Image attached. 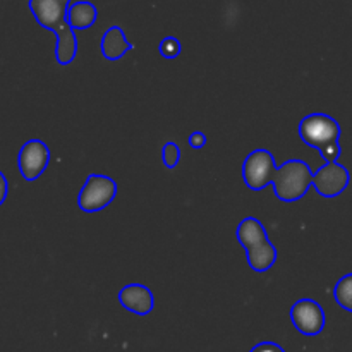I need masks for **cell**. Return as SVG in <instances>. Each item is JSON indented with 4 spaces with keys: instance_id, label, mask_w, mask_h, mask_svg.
<instances>
[{
    "instance_id": "obj_7",
    "label": "cell",
    "mask_w": 352,
    "mask_h": 352,
    "mask_svg": "<svg viewBox=\"0 0 352 352\" xmlns=\"http://www.w3.org/2000/svg\"><path fill=\"white\" fill-rule=\"evenodd\" d=\"M291 320L302 336H318L325 327V313L313 299H301L291 309Z\"/></svg>"
},
{
    "instance_id": "obj_2",
    "label": "cell",
    "mask_w": 352,
    "mask_h": 352,
    "mask_svg": "<svg viewBox=\"0 0 352 352\" xmlns=\"http://www.w3.org/2000/svg\"><path fill=\"white\" fill-rule=\"evenodd\" d=\"M69 2L71 0H30V9L36 23L57 34L55 57L60 65L71 64L78 54V40L67 21Z\"/></svg>"
},
{
    "instance_id": "obj_16",
    "label": "cell",
    "mask_w": 352,
    "mask_h": 352,
    "mask_svg": "<svg viewBox=\"0 0 352 352\" xmlns=\"http://www.w3.org/2000/svg\"><path fill=\"white\" fill-rule=\"evenodd\" d=\"M189 144L195 148H203L206 144V136L203 133H192L189 136Z\"/></svg>"
},
{
    "instance_id": "obj_11",
    "label": "cell",
    "mask_w": 352,
    "mask_h": 352,
    "mask_svg": "<svg viewBox=\"0 0 352 352\" xmlns=\"http://www.w3.org/2000/svg\"><path fill=\"white\" fill-rule=\"evenodd\" d=\"M96 7L91 2H78L69 7L67 21L72 30H88L96 21Z\"/></svg>"
},
{
    "instance_id": "obj_12",
    "label": "cell",
    "mask_w": 352,
    "mask_h": 352,
    "mask_svg": "<svg viewBox=\"0 0 352 352\" xmlns=\"http://www.w3.org/2000/svg\"><path fill=\"white\" fill-rule=\"evenodd\" d=\"M333 296H336V301L339 302V306L352 313V274L346 275L337 282Z\"/></svg>"
},
{
    "instance_id": "obj_5",
    "label": "cell",
    "mask_w": 352,
    "mask_h": 352,
    "mask_svg": "<svg viewBox=\"0 0 352 352\" xmlns=\"http://www.w3.org/2000/svg\"><path fill=\"white\" fill-rule=\"evenodd\" d=\"M117 195V184L107 175H89L82 186L78 198V206L86 213L100 212L113 201Z\"/></svg>"
},
{
    "instance_id": "obj_15",
    "label": "cell",
    "mask_w": 352,
    "mask_h": 352,
    "mask_svg": "<svg viewBox=\"0 0 352 352\" xmlns=\"http://www.w3.org/2000/svg\"><path fill=\"white\" fill-rule=\"evenodd\" d=\"M251 352H284L278 344H274V342H261L258 344V346H254Z\"/></svg>"
},
{
    "instance_id": "obj_4",
    "label": "cell",
    "mask_w": 352,
    "mask_h": 352,
    "mask_svg": "<svg viewBox=\"0 0 352 352\" xmlns=\"http://www.w3.org/2000/svg\"><path fill=\"white\" fill-rule=\"evenodd\" d=\"M237 239L248 253V263L254 272H265L277 261V250L268 241L267 230L260 220L244 219L237 227Z\"/></svg>"
},
{
    "instance_id": "obj_3",
    "label": "cell",
    "mask_w": 352,
    "mask_h": 352,
    "mask_svg": "<svg viewBox=\"0 0 352 352\" xmlns=\"http://www.w3.org/2000/svg\"><path fill=\"white\" fill-rule=\"evenodd\" d=\"M299 136L309 146L316 148L327 164H337L340 157V126L327 113H311L299 124Z\"/></svg>"
},
{
    "instance_id": "obj_10",
    "label": "cell",
    "mask_w": 352,
    "mask_h": 352,
    "mask_svg": "<svg viewBox=\"0 0 352 352\" xmlns=\"http://www.w3.org/2000/svg\"><path fill=\"white\" fill-rule=\"evenodd\" d=\"M133 50V43H129L124 34V31L119 26H112L105 31L102 38V54L109 60H119L120 57Z\"/></svg>"
},
{
    "instance_id": "obj_13",
    "label": "cell",
    "mask_w": 352,
    "mask_h": 352,
    "mask_svg": "<svg viewBox=\"0 0 352 352\" xmlns=\"http://www.w3.org/2000/svg\"><path fill=\"white\" fill-rule=\"evenodd\" d=\"M162 158H164V164L168 168H174L181 160V148L175 143H167L162 150Z\"/></svg>"
},
{
    "instance_id": "obj_6",
    "label": "cell",
    "mask_w": 352,
    "mask_h": 352,
    "mask_svg": "<svg viewBox=\"0 0 352 352\" xmlns=\"http://www.w3.org/2000/svg\"><path fill=\"white\" fill-rule=\"evenodd\" d=\"M50 162V150L47 144L40 140H31L21 148L17 165H19L21 175L26 181H36L47 168Z\"/></svg>"
},
{
    "instance_id": "obj_1",
    "label": "cell",
    "mask_w": 352,
    "mask_h": 352,
    "mask_svg": "<svg viewBox=\"0 0 352 352\" xmlns=\"http://www.w3.org/2000/svg\"><path fill=\"white\" fill-rule=\"evenodd\" d=\"M243 179L253 191L268 184L275 186V195L282 201H298L308 192L315 174L302 160H289L284 167H275L274 155L268 150H254L243 165Z\"/></svg>"
},
{
    "instance_id": "obj_9",
    "label": "cell",
    "mask_w": 352,
    "mask_h": 352,
    "mask_svg": "<svg viewBox=\"0 0 352 352\" xmlns=\"http://www.w3.org/2000/svg\"><path fill=\"white\" fill-rule=\"evenodd\" d=\"M119 302L127 311L140 316L150 315L155 306L153 294L150 292V289H146L141 284H131L124 287L119 292Z\"/></svg>"
},
{
    "instance_id": "obj_8",
    "label": "cell",
    "mask_w": 352,
    "mask_h": 352,
    "mask_svg": "<svg viewBox=\"0 0 352 352\" xmlns=\"http://www.w3.org/2000/svg\"><path fill=\"white\" fill-rule=\"evenodd\" d=\"M349 179V172L346 167L340 164H325L315 174L313 186L325 198H336L340 192L346 191Z\"/></svg>"
},
{
    "instance_id": "obj_14",
    "label": "cell",
    "mask_w": 352,
    "mask_h": 352,
    "mask_svg": "<svg viewBox=\"0 0 352 352\" xmlns=\"http://www.w3.org/2000/svg\"><path fill=\"white\" fill-rule=\"evenodd\" d=\"M160 54L167 58L177 57L181 54V45H179V41L175 38H165L160 43Z\"/></svg>"
},
{
    "instance_id": "obj_17",
    "label": "cell",
    "mask_w": 352,
    "mask_h": 352,
    "mask_svg": "<svg viewBox=\"0 0 352 352\" xmlns=\"http://www.w3.org/2000/svg\"><path fill=\"white\" fill-rule=\"evenodd\" d=\"M7 191H9V184H7L6 175H3L2 172H0V205H2V203L6 201Z\"/></svg>"
}]
</instances>
